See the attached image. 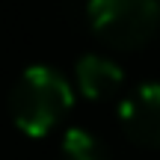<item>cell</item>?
I'll return each instance as SVG.
<instances>
[{"mask_svg":"<svg viewBox=\"0 0 160 160\" xmlns=\"http://www.w3.org/2000/svg\"><path fill=\"white\" fill-rule=\"evenodd\" d=\"M71 101H74V92L59 71L48 65H30L12 86L9 110L15 125L27 137H45L68 113Z\"/></svg>","mask_w":160,"mask_h":160,"instance_id":"6da1fadb","label":"cell"},{"mask_svg":"<svg viewBox=\"0 0 160 160\" xmlns=\"http://www.w3.org/2000/svg\"><path fill=\"white\" fill-rule=\"evenodd\" d=\"M89 24L113 48H142L160 30V0H89Z\"/></svg>","mask_w":160,"mask_h":160,"instance_id":"7a4b0ae2","label":"cell"},{"mask_svg":"<svg viewBox=\"0 0 160 160\" xmlns=\"http://www.w3.org/2000/svg\"><path fill=\"white\" fill-rule=\"evenodd\" d=\"M119 119L137 145L160 148V83H145L122 101Z\"/></svg>","mask_w":160,"mask_h":160,"instance_id":"3957f363","label":"cell"},{"mask_svg":"<svg viewBox=\"0 0 160 160\" xmlns=\"http://www.w3.org/2000/svg\"><path fill=\"white\" fill-rule=\"evenodd\" d=\"M122 83H125V71L113 59L98 57V53H86L77 59V86L86 98L92 101L113 98Z\"/></svg>","mask_w":160,"mask_h":160,"instance_id":"277c9868","label":"cell"},{"mask_svg":"<svg viewBox=\"0 0 160 160\" xmlns=\"http://www.w3.org/2000/svg\"><path fill=\"white\" fill-rule=\"evenodd\" d=\"M62 157L65 160H110L107 145L83 128H71L62 137Z\"/></svg>","mask_w":160,"mask_h":160,"instance_id":"5b68a950","label":"cell"}]
</instances>
